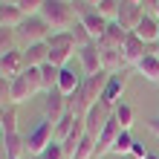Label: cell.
Instances as JSON below:
<instances>
[{
	"label": "cell",
	"mask_w": 159,
	"mask_h": 159,
	"mask_svg": "<svg viewBox=\"0 0 159 159\" xmlns=\"http://www.w3.org/2000/svg\"><path fill=\"white\" fill-rule=\"evenodd\" d=\"M41 17L49 23L52 35L55 32H70L72 26L78 23V17H75V12H72L70 0H46L43 9H41Z\"/></svg>",
	"instance_id": "obj_1"
},
{
	"label": "cell",
	"mask_w": 159,
	"mask_h": 159,
	"mask_svg": "<svg viewBox=\"0 0 159 159\" xmlns=\"http://www.w3.org/2000/svg\"><path fill=\"white\" fill-rule=\"evenodd\" d=\"M49 35H52V29H49V23H46L41 15L26 17V20L15 29V38H17V43H23V49L32 46V43H46Z\"/></svg>",
	"instance_id": "obj_2"
},
{
	"label": "cell",
	"mask_w": 159,
	"mask_h": 159,
	"mask_svg": "<svg viewBox=\"0 0 159 159\" xmlns=\"http://www.w3.org/2000/svg\"><path fill=\"white\" fill-rule=\"evenodd\" d=\"M46 43H49V64L58 70H64L70 64V58L78 52V43L72 41L70 32H55V35H49Z\"/></svg>",
	"instance_id": "obj_3"
},
{
	"label": "cell",
	"mask_w": 159,
	"mask_h": 159,
	"mask_svg": "<svg viewBox=\"0 0 159 159\" xmlns=\"http://www.w3.org/2000/svg\"><path fill=\"white\" fill-rule=\"evenodd\" d=\"M35 93H41V70H32L26 67L20 75L12 81V104H26Z\"/></svg>",
	"instance_id": "obj_4"
},
{
	"label": "cell",
	"mask_w": 159,
	"mask_h": 159,
	"mask_svg": "<svg viewBox=\"0 0 159 159\" xmlns=\"http://www.w3.org/2000/svg\"><path fill=\"white\" fill-rule=\"evenodd\" d=\"M52 142H55V121L43 119L41 125L26 136V153H29V156H43L46 148H49Z\"/></svg>",
	"instance_id": "obj_5"
},
{
	"label": "cell",
	"mask_w": 159,
	"mask_h": 159,
	"mask_svg": "<svg viewBox=\"0 0 159 159\" xmlns=\"http://www.w3.org/2000/svg\"><path fill=\"white\" fill-rule=\"evenodd\" d=\"M127 81H130V70H121V72H116V75H110L107 87H104V96H101L98 104L113 113V110L121 104V93L127 90Z\"/></svg>",
	"instance_id": "obj_6"
},
{
	"label": "cell",
	"mask_w": 159,
	"mask_h": 159,
	"mask_svg": "<svg viewBox=\"0 0 159 159\" xmlns=\"http://www.w3.org/2000/svg\"><path fill=\"white\" fill-rule=\"evenodd\" d=\"M107 81H110V72H104L101 70L98 75H87L81 81V96H84V101H87L90 107H96L98 101H101V96H104V87H107Z\"/></svg>",
	"instance_id": "obj_7"
},
{
	"label": "cell",
	"mask_w": 159,
	"mask_h": 159,
	"mask_svg": "<svg viewBox=\"0 0 159 159\" xmlns=\"http://www.w3.org/2000/svg\"><path fill=\"white\" fill-rule=\"evenodd\" d=\"M67 113H70V98L61 96L58 90L46 93V98H43V119L46 121H61Z\"/></svg>",
	"instance_id": "obj_8"
},
{
	"label": "cell",
	"mask_w": 159,
	"mask_h": 159,
	"mask_svg": "<svg viewBox=\"0 0 159 159\" xmlns=\"http://www.w3.org/2000/svg\"><path fill=\"white\" fill-rule=\"evenodd\" d=\"M119 133H121V127H119V121L113 119V113H110V119H107L104 130H101V133H98V139H96V159L107 156V153H113V145H116Z\"/></svg>",
	"instance_id": "obj_9"
},
{
	"label": "cell",
	"mask_w": 159,
	"mask_h": 159,
	"mask_svg": "<svg viewBox=\"0 0 159 159\" xmlns=\"http://www.w3.org/2000/svg\"><path fill=\"white\" fill-rule=\"evenodd\" d=\"M142 17H145V9L139 6V3H130V0H121L116 23H119V26H121L125 32H136V26L142 23Z\"/></svg>",
	"instance_id": "obj_10"
},
{
	"label": "cell",
	"mask_w": 159,
	"mask_h": 159,
	"mask_svg": "<svg viewBox=\"0 0 159 159\" xmlns=\"http://www.w3.org/2000/svg\"><path fill=\"white\" fill-rule=\"evenodd\" d=\"M26 70V61H23V49H12L6 55H0V75L15 81L20 72Z\"/></svg>",
	"instance_id": "obj_11"
},
{
	"label": "cell",
	"mask_w": 159,
	"mask_h": 159,
	"mask_svg": "<svg viewBox=\"0 0 159 159\" xmlns=\"http://www.w3.org/2000/svg\"><path fill=\"white\" fill-rule=\"evenodd\" d=\"M148 52H151V46H148L145 41H139L133 32H130L127 38H125V43H121V55H125V64H127V67H136Z\"/></svg>",
	"instance_id": "obj_12"
},
{
	"label": "cell",
	"mask_w": 159,
	"mask_h": 159,
	"mask_svg": "<svg viewBox=\"0 0 159 159\" xmlns=\"http://www.w3.org/2000/svg\"><path fill=\"white\" fill-rule=\"evenodd\" d=\"M78 58H81L84 78H87V75H98V72H101V49H98V43L81 46V49H78Z\"/></svg>",
	"instance_id": "obj_13"
},
{
	"label": "cell",
	"mask_w": 159,
	"mask_h": 159,
	"mask_svg": "<svg viewBox=\"0 0 159 159\" xmlns=\"http://www.w3.org/2000/svg\"><path fill=\"white\" fill-rule=\"evenodd\" d=\"M107 119H110V110H104L101 104H96L87 116H84V130H87V136L98 139V133H101L104 125H107Z\"/></svg>",
	"instance_id": "obj_14"
},
{
	"label": "cell",
	"mask_w": 159,
	"mask_h": 159,
	"mask_svg": "<svg viewBox=\"0 0 159 159\" xmlns=\"http://www.w3.org/2000/svg\"><path fill=\"white\" fill-rule=\"evenodd\" d=\"M136 38L139 41H145L148 46H153V43H159V17L156 15H145L142 17V23L136 26Z\"/></svg>",
	"instance_id": "obj_15"
},
{
	"label": "cell",
	"mask_w": 159,
	"mask_h": 159,
	"mask_svg": "<svg viewBox=\"0 0 159 159\" xmlns=\"http://www.w3.org/2000/svg\"><path fill=\"white\" fill-rule=\"evenodd\" d=\"M23 61H26V67L41 70L43 64H49V43H32V46H26V49H23Z\"/></svg>",
	"instance_id": "obj_16"
},
{
	"label": "cell",
	"mask_w": 159,
	"mask_h": 159,
	"mask_svg": "<svg viewBox=\"0 0 159 159\" xmlns=\"http://www.w3.org/2000/svg\"><path fill=\"white\" fill-rule=\"evenodd\" d=\"M101 49V70L110 72V75H116V72L127 70L125 64V55H121V49H107V46H98Z\"/></svg>",
	"instance_id": "obj_17"
},
{
	"label": "cell",
	"mask_w": 159,
	"mask_h": 159,
	"mask_svg": "<svg viewBox=\"0 0 159 159\" xmlns=\"http://www.w3.org/2000/svg\"><path fill=\"white\" fill-rule=\"evenodd\" d=\"M81 81H84V78H78L70 67H64V70H61V75H58V84H55V90H58L61 96L72 98V96H75V90L81 87Z\"/></svg>",
	"instance_id": "obj_18"
},
{
	"label": "cell",
	"mask_w": 159,
	"mask_h": 159,
	"mask_svg": "<svg viewBox=\"0 0 159 159\" xmlns=\"http://www.w3.org/2000/svg\"><path fill=\"white\" fill-rule=\"evenodd\" d=\"M3 151H6V159H23L26 156V136H20V133L3 136Z\"/></svg>",
	"instance_id": "obj_19"
},
{
	"label": "cell",
	"mask_w": 159,
	"mask_h": 159,
	"mask_svg": "<svg viewBox=\"0 0 159 159\" xmlns=\"http://www.w3.org/2000/svg\"><path fill=\"white\" fill-rule=\"evenodd\" d=\"M127 35H130V32H125V29H121V26L113 20V23L107 26V32L101 35L98 46H107V49H121V43H125V38H127Z\"/></svg>",
	"instance_id": "obj_20"
},
{
	"label": "cell",
	"mask_w": 159,
	"mask_h": 159,
	"mask_svg": "<svg viewBox=\"0 0 159 159\" xmlns=\"http://www.w3.org/2000/svg\"><path fill=\"white\" fill-rule=\"evenodd\" d=\"M81 23L87 26V32H90V38L96 41V43L101 41V35H104V32H107V26H110V20H104V17H101L98 12H90L87 17H81Z\"/></svg>",
	"instance_id": "obj_21"
},
{
	"label": "cell",
	"mask_w": 159,
	"mask_h": 159,
	"mask_svg": "<svg viewBox=\"0 0 159 159\" xmlns=\"http://www.w3.org/2000/svg\"><path fill=\"white\" fill-rule=\"evenodd\" d=\"M136 72H139L142 78H148L151 84H159V58H156V55H151V52H148L145 58H142V61L136 64Z\"/></svg>",
	"instance_id": "obj_22"
},
{
	"label": "cell",
	"mask_w": 159,
	"mask_h": 159,
	"mask_svg": "<svg viewBox=\"0 0 159 159\" xmlns=\"http://www.w3.org/2000/svg\"><path fill=\"white\" fill-rule=\"evenodd\" d=\"M23 20H26V15L17 6H0V26L3 29H17Z\"/></svg>",
	"instance_id": "obj_23"
},
{
	"label": "cell",
	"mask_w": 159,
	"mask_h": 159,
	"mask_svg": "<svg viewBox=\"0 0 159 159\" xmlns=\"http://www.w3.org/2000/svg\"><path fill=\"white\" fill-rule=\"evenodd\" d=\"M58 75H61V70H58V67H52V64H43V67H41V90H43V93H52V90H55V84H58Z\"/></svg>",
	"instance_id": "obj_24"
},
{
	"label": "cell",
	"mask_w": 159,
	"mask_h": 159,
	"mask_svg": "<svg viewBox=\"0 0 159 159\" xmlns=\"http://www.w3.org/2000/svg\"><path fill=\"white\" fill-rule=\"evenodd\" d=\"M75 116H72V113H67V116H64L61 121H55V142H58V145H64V139H67L70 133H72V127H75Z\"/></svg>",
	"instance_id": "obj_25"
},
{
	"label": "cell",
	"mask_w": 159,
	"mask_h": 159,
	"mask_svg": "<svg viewBox=\"0 0 159 159\" xmlns=\"http://www.w3.org/2000/svg\"><path fill=\"white\" fill-rule=\"evenodd\" d=\"M113 119L119 121V127H121V130H130V127H133V107L121 101V104L113 110Z\"/></svg>",
	"instance_id": "obj_26"
},
{
	"label": "cell",
	"mask_w": 159,
	"mask_h": 159,
	"mask_svg": "<svg viewBox=\"0 0 159 159\" xmlns=\"http://www.w3.org/2000/svg\"><path fill=\"white\" fill-rule=\"evenodd\" d=\"M119 6H121V0H101V3L96 6V12L104 17V20H110V23H113L116 17H119Z\"/></svg>",
	"instance_id": "obj_27"
},
{
	"label": "cell",
	"mask_w": 159,
	"mask_h": 159,
	"mask_svg": "<svg viewBox=\"0 0 159 159\" xmlns=\"http://www.w3.org/2000/svg\"><path fill=\"white\" fill-rule=\"evenodd\" d=\"M133 142H136V139L130 136V130H121V133H119V139H116V145H113V153H119V156L130 153V148H133Z\"/></svg>",
	"instance_id": "obj_28"
},
{
	"label": "cell",
	"mask_w": 159,
	"mask_h": 159,
	"mask_svg": "<svg viewBox=\"0 0 159 159\" xmlns=\"http://www.w3.org/2000/svg\"><path fill=\"white\" fill-rule=\"evenodd\" d=\"M75 159H96V139L93 136H84L78 151H75Z\"/></svg>",
	"instance_id": "obj_29"
},
{
	"label": "cell",
	"mask_w": 159,
	"mask_h": 159,
	"mask_svg": "<svg viewBox=\"0 0 159 159\" xmlns=\"http://www.w3.org/2000/svg\"><path fill=\"white\" fill-rule=\"evenodd\" d=\"M70 35H72V41L78 43V49H81V46H87V43H96V41L90 38V32H87V26H84L81 20H78V23H75V26H72V29H70Z\"/></svg>",
	"instance_id": "obj_30"
},
{
	"label": "cell",
	"mask_w": 159,
	"mask_h": 159,
	"mask_svg": "<svg viewBox=\"0 0 159 159\" xmlns=\"http://www.w3.org/2000/svg\"><path fill=\"white\" fill-rule=\"evenodd\" d=\"M3 130H6V136L9 133H17V107L15 104H9L6 113H3Z\"/></svg>",
	"instance_id": "obj_31"
},
{
	"label": "cell",
	"mask_w": 159,
	"mask_h": 159,
	"mask_svg": "<svg viewBox=\"0 0 159 159\" xmlns=\"http://www.w3.org/2000/svg\"><path fill=\"white\" fill-rule=\"evenodd\" d=\"M15 43H17L15 29H3V26H0V55L12 52V49H15Z\"/></svg>",
	"instance_id": "obj_32"
},
{
	"label": "cell",
	"mask_w": 159,
	"mask_h": 159,
	"mask_svg": "<svg viewBox=\"0 0 159 159\" xmlns=\"http://www.w3.org/2000/svg\"><path fill=\"white\" fill-rule=\"evenodd\" d=\"M43 3H46V0H17V9H20L26 17H32V15H41Z\"/></svg>",
	"instance_id": "obj_33"
},
{
	"label": "cell",
	"mask_w": 159,
	"mask_h": 159,
	"mask_svg": "<svg viewBox=\"0 0 159 159\" xmlns=\"http://www.w3.org/2000/svg\"><path fill=\"white\" fill-rule=\"evenodd\" d=\"M12 104V81L0 75V107H9Z\"/></svg>",
	"instance_id": "obj_34"
},
{
	"label": "cell",
	"mask_w": 159,
	"mask_h": 159,
	"mask_svg": "<svg viewBox=\"0 0 159 159\" xmlns=\"http://www.w3.org/2000/svg\"><path fill=\"white\" fill-rule=\"evenodd\" d=\"M41 159H67V153H64V148H61L58 142H52L49 148H46V153H43Z\"/></svg>",
	"instance_id": "obj_35"
},
{
	"label": "cell",
	"mask_w": 159,
	"mask_h": 159,
	"mask_svg": "<svg viewBox=\"0 0 159 159\" xmlns=\"http://www.w3.org/2000/svg\"><path fill=\"white\" fill-rule=\"evenodd\" d=\"M148 153H151V151H148L142 142H133V148H130V156H133V159H148Z\"/></svg>",
	"instance_id": "obj_36"
},
{
	"label": "cell",
	"mask_w": 159,
	"mask_h": 159,
	"mask_svg": "<svg viewBox=\"0 0 159 159\" xmlns=\"http://www.w3.org/2000/svg\"><path fill=\"white\" fill-rule=\"evenodd\" d=\"M145 9V15H156V9H159V0H139Z\"/></svg>",
	"instance_id": "obj_37"
},
{
	"label": "cell",
	"mask_w": 159,
	"mask_h": 159,
	"mask_svg": "<svg viewBox=\"0 0 159 159\" xmlns=\"http://www.w3.org/2000/svg\"><path fill=\"white\" fill-rule=\"evenodd\" d=\"M148 127H151V133H156V136H159V116L148 121Z\"/></svg>",
	"instance_id": "obj_38"
},
{
	"label": "cell",
	"mask_w": 159,
	"mask_h": 159,
	"mask_svg": "<svg viewBox=\"0 0 159 159\" xmlns=\"http://www.w3.org/2000/svg\"><path fill=\"white\" fill-rule=\"evenodd\" d=\"M151 55H156V58H159V43H153V46H151Z\"/></svg>",
	"instance_id": "obj_39"
},
{
	"label": "cell",
	"mask_w": 159,
	"mask_h": 159,
	"mask_svg": "<svg viewBox=\"0 0 159 159\" xmlns=\"http://www.w3.org/2000/svg\"><path fill=\"white\" fill-rule=\"evenodd\" d=\"M87 3H90V6H93V9H96V6H98V3H101V0H87Z\"/></svg>",
	"instance_id": "obj_40"
},
{
	"label": "cell",
	"mask_w": 159,
	"mask_h": 159,
	"mask_svg": "<svg viewBox=\"0 0 159 159\" xmlns=\"http://www.w3.org/2000/svg\"><path fill=\"white\" fill-rule=\"evenodd\" d=\"M148 159H159V153H148Z\"/></svg>",
	"instance_id": "obj_41"
},
{
	"label": "cell",
	"mask_w": 159,
	"mask_h": 159,
	"mask_svg": "<svg viewBox=\"0 0 159 159\" xmlns=\"http://www.w3.org/2000/svg\"><path fill=\"white\" fill-rule=\"evenodd\" d=\"M3 113H6V107H0V121H3Z\"/></svg>",
	"instance_id": "obj_42"
},
{
	"label": "cell",
	"mask_w": 159,
	"mask_h": 159,
	"mask_svg": "<svg viewBox=\"0 0 159 159\" xmlns=\"http://www.w3.org/2000/svg\"><path fill=\"white\" fill-rule=\"evenodd\" d=\"M156 17H159V9H156Z\"/></svg>",
	"instance_id": "obj_43"
}]
</instances>
